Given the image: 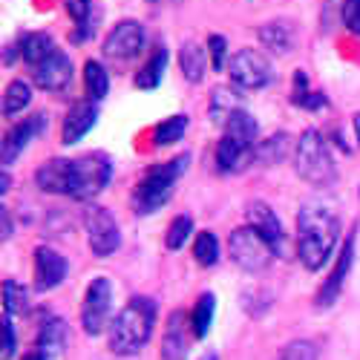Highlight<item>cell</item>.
I'll use <instances>...</instances> for the list:
<instances>
[{
	"label": "cell",
	"instance_id": "1",
	"mask_svg": "<svg viewBox=\"0 0 360 360\" xmlns=\"http://www.w3.org/2000/svg\"><path fill=\"white\" fill-rule=\"evenodd\" d=\"M340 239V219L323 202H306L297 214V257L309 271H320L335 254Z\"/></svg>",
	"mask_w": 360,
	"mask_h": 360
},
{
	"label": "cell",
	"instance_id": "2",
	"mask_svg": "<svg viewBox=\"0 0 360 360\" xmlns=\"http://www.w3.org/2000/svg\"><path fill=\"white\" fill-rule=\"evenodd\" d=\"M156 326V303L150 297H133L110 323V352L118 357L139 354Z\"/></svg>",
	"mask_w": 360,
	"mask_h": 360
},
{
	"label": "cell",
	"instance_id": "3",
	"mask_svg": "<svg viewBox=\"0 0 360 360\" xmlns=\"http://www.w3.org/2000/svg\"><path fill=\"white\" fill-rule=\"evenodd\" d=\"M257 122L254 115L239 107L228 122L225 136L217 144V167L222 173H243L257 159Z\"/></svg>",
	"mask_w": 360,
	"mask_h": 360
},
{
	"label": "cell",
	"instance_id": "4",
	"mask_svg": "<svg viewBox=\"0 0 360 360\" xmlns=\"http://www.w3.org/2000/svg\"><path fill=\"white\" fill-rule=\"evenodd\" d=\"M191 165V156H176L165 165H156V167H150L141 179H139V185L133 188V211L136 214H153L159 211V207L173 196V188L176 182L185 176Z\"/></svg>",
	"mask_w": 360,
	"mask_h": 360
},
{
	"label": "cell",
	"instance_id": "5",
	"mask_svg": "<svg viewBox=\"0 0 360 360\" xmlns=\"http://www.w3.org/2000/svg\"><path fill=\"white\" fill-rule=\"evenodd\" d=\"M294 167H297V176L303 179L306 185H314V188L335 185L338 167H335L332 150H328L320 130H306L300 136V141L294 147Z\"/></svg>",
	"mask_w": 360,
	"mask_h": 360
},
{
	"label": "cell",
	"instance_id": "6",
	"mask_svg": "<svg viewBox=\"0 0 360 360\" xmlns=\"http://www.w3.org/2000/svg\"><path fill=\"white\" fill-rule=\"evenodd\" d=\"M112 176V162L107 153H86L81 159H72L70 165V191L67 196L78 202L96 199Z\"/></svg>",
	"mask_w": 360,
	"mask_h": 360
},
{
	"label": "cell",
	"instance_id": "7",
	"mask_svg": "<svg viewBox=\"0 0 360 360\" xmlns=\"http://www.w3.org/2000/svg\"><path fill=\"white\" fill-rule=\"evenodd\" d=\"M228 251H231V259L243 268L248 274H259L265 271L268 265L274 262V248L265 243V236L254 228V225H243L236 228L228 239Z\"/></svg>",
	"mask_w": 360,
	"mask_h": 360
},
{
	"label": "cell",
	"instance_id": "8",
	"mask_svg": "<svg viewBox=\"0 0 360 360\" xmlns=\"http://www.w3.org/2000/svg\"><path fill=\"white\" fill-rule=\"evenodd\" d=\"M112 314V283L107 277L89 280L84 300H81V326L89 338H98L110 326Z\"/></svg>",
	"mask_w": 360,
	"mask_h": 360
},
{
	"label": "cell",
	"instance_id": "9",
	"mask_svg": "<svg viewBox=\"0 0 360 360\" xmlns=\"http://www.w3.org/2000/svg\"><path fill=\"white\" fill-rule=\"evenodd\" d=\"M228 75L239 89H262V86L271 84L274 67L262 52L239 49V52L231 55V61H228Z\"/></svg>",
	"mask_w": 360,
	"mask_h": 360
},
{
	"label": "cell",
	"instance_id": "10",
	"mask_svg": "<svg viewBox=\"0 0 360 360\" xmlns=\"http://www.w3.org/2000/svg\"><path fill=\"white\" fill-rule=\"evenodd\" d=\"M84 228H86L89 248H93L96 257H110L122 245V231H118V222L107 207H98V205L89 207L84 214Z\"/></svg>",
	"mask_w": 360,
	"mask_h": 360
},
{
	"label": "cell",
	"instance_id": "11",
	"mask_svg": "<svg viewBox=\"0 0 360 360\" xmlns=\"http://www.w3.org/2000/svg\"><path fill=\"white\" fill-rule=\"evenodd\" d=\"M144 46V26L136 20H122L112 26V32L104 41V55L112 61H130Z\"/></svg>",
	"mask_w": 360,
	"mask_h": 360
},
{
	"label": "cell",
	"instance_id": "12",
	"mask_svg": "<svg viewBox=\"0 0 360 360\" xmlns=\"http://www.w3.org/2000/svg\"><path fill=\"white\" fill-rule=\"evenodd\" d=\"M191 340H196L191 314L185 311H173L165 326V338H162V360H188Z\"/></svg>",
	"mask_w": 360,
	"mask_h": 360
},
{
	"label": "cell",
	"instance_id": "13",
	"mask_svg": "<svg viewBox=\"0 0 360 360\" xmlns=\"http://www.w3.org/2000/svg\"><path fill=\"white\" fill-rule=\"evenodd\" d=\"M245 217H248V225H254V228L265 236V243L274 248L277 257H285V254H288V248H285L288 239H285L283 222H280V217H277L265 202H251L248 211H245Z\"/></svg>",
	"mask_w": 360,
	"mask_h": 360
},
{
	"label": "cell",
	"instance_id": "14",
	"mask_svg": "<svg viewBox=\"0 0 360 360\" xmlns=\"http://www.w3.org/2000/svg\"><path fill=\"white\" fill-rule=\"evenodd\" d=\"M70 274V262L49 245H38L35 248V288L38 291H49L55 285H61Z\"/></svg>",
	"mask_w": 360,
	"mask_h": 360
},
{
	"label": "cell",
	"instance_id": "15",
	"mask_svg": "<svg viewBox=\"0 0 360 360\" xmlns=\"http://www.w3.org/2000/svg\"><path fill=\"white\" fill-rule=\"evenodd\" d=\"M32 78L41 89H46V93H61V89L70 86V81H72V61L64 52L55 49L46 61L32 67Z\"/></svg>",
	"mask_w": 360,
	"mask_h": 360
},
{
	"label": "cell",
	"instance_id": "16",
	"mask_svg": "<svg viewBox=\"0 0 360 360\" xmlns=\"http://www.w3.org/2000/svg\"><path fill=\"white\" fill-rule=\"evenodd\" d=\"M44 130H46V115H44V112H35V115L23 118L20 124H15V127L4 136V165H12V162L23 153V150L29 147V141L38 139Z\"/></svg>",
	"mask_w": 360,
	"mask_h": 360
},
{
	"label": "cell",
	"instance_id": "17",
	"mask_svg": "<svg viewBox=\"0 0 360 360\" xmlns=\"http://www.w3.org/2000/svg\"><path fill=\"white\" fill-rule=\"evenodd\" d=\"M98 122V107L93 98L86 101H75L70 107V112L64 115V124H61V141L64 144H78L89 130L96 127Z\"/></svg>",
	"mask_w": 360,
	"mask_h": 360
},
{
	"label": "cell",
	"instance_id": "18",
	"mask_svg": "<svg viewBox=\"0 0 360 360\" xmlns=\"http://www.w3.org/2000/svg\"><path fill=\"white\" fill-rule=\"evenodd\" d=\"M352 259H354V231L346 236V243H343V251H340V257H338V262H335V268H332V274H328V280L323 283V288H320V294H317V306H332L335 300L340 297V291H343V283H346V277H349V271H352Z\"/></svg>",
	"mask_w": 360,
	"mask_h": 360
},
{
	"label": "cell",
	"instance_id": "19",
	"mask_svg": "<svg viewBox=\"0 0 360 360\" xmlns=\"http://www.w3.org/2000/svg\"><path fill=\"white\" fill-rule=\"evenodd\" d=\"M70 165L72 159H49L35 170V185L44 193H61L67 196L70 191Z\"/></svg>",
	"mask_w": 360,
	"mask_h": 360
},
{
	"label": "cell",
	"instance_id": "20",
	"mask_svg": "<svg viewBox=\"0 0 360 360\" xmlns=\"http://www.w3.org/2000/svg\"><path fill=\"white\" fill-rule=\"evenodd\" d=\"M67 338H70V326L61 317H49L41 328H38V346L49 360L61 357V352L67 349Z\"/></svg>",
	"mask_w": 360,
	"mask_h": 360
},
{
	"label": "cell",
	"instance_id": "21",
	"mask_svg": "<svg viewBox=\"0 0 360 360\" xmlns=\"http://www.w3.org/2000/svg\"><path fill=\"white\" fill-rule=\"evenodd\" d=\"M52 52H55V44L46 32H29V35L20 38V58L29 67H38Z\"/></svg>",
	"mask_w": 360,
	"mask_h": 360
},
{
	"label": "cell",
	"instance_id": "22",
	"mask_svg": "<svg viewBox=\"0 0 360 360\" xmlns=\"http://www.w3.org/2000/svg\"><path fill=\"white\" fill-rule=\"evenodd\" d=\"M207 55L205 49L196 44V41H188L179 52V67H182V75L191 81V84H199L205 78V70H207Z\"/></svg>",
	"mask_w": 360,
	"mask_h": 360
},
{
	"label": "cell",
	"instance_id": "23",
	"mask_svg": "<svg viewBox=\"0 0 360 360\" xmlns=\"http://www.w3.org/2000/svg\"><path fill=\"white\" fill-rule=\"evenodd\" d=\"M165 67H167V49L159 46L153 55H150V61L136 72V86L139 89H156L165 78Z\"/></svg>",
	"mask_w": 360,
	"mask_h": 360
},
{
	"label": "cell",
	"instance_id": "24",
	"mask_svg": "<svg viewBox=\"0 0 360 360\" xmlns=\"http://www.w3.org/2000/svg\"><path fill=\"white\" fill-rule=\"evenodd\" d=\"M259 41H262L268 49H271V52L283 55V52H288V49H291L294 32H291V26H288V23H283V20H277V23H265V26L259 29Z\"/></svg>",
	"mask_w": 360,
	"mask_h": 360
},
{
	"label": "cell",
	"instance_id": "25",
	"mask_svg": "<svg viewBox=\"0 0 360 360\" xmlns=\"http://www.w3.org/2000/svg\"><path fill=\"white\" fill-rule=\"evenodd\" d=\"M29 104H32V86H29L26 81H12L6 86V93H4V115L12 118V115H20Z\"/></svg>",
	"mask_w": 360,
	"mask_h": 360
},
{
	"label": "cell",
	"instance_id": "26",
	"mask_svg": "<svg viewBox=\"0 0 360 360\" xmlns=\"http://www.w3.org/2000/svg\"><path fill=\"white\" fill-rule=\"evenodd\" d=\"M214 311H217V300H214V294H207V291H205V294L196 300L193 311H191V326H193V335H196V340H199V338H205L207 332H211Z\"/></svg>",
	"mask_w": 360,
	"mask_h": 360
},
{
	"label": "cell",
	"instance_id": "27",
	"mask_svg": "<svg viewBox=\"0 0 360 360\" xmlns=\"http://www.w3.org/2000/svg\"><path fill=\"white\" fill-rule=\"evenodd\" d=\"M84 89H86V98L101 101L110 89V75L98 61H86L84 64Z\"/></svg>",
	"mask_w": 360,
	"mask_h": 360
},
{
	"label": "cell",
	"instance_id": "28",
	"mask_svg": "<svg viewBox=\"0 0 360 360\" xmlns=\"http://www.w3.org/2000/svg\"><path fill=\"white\" fill-rule=\"evenodd\" d=\"M185 133H188V115H170V118H165V122L156 124L153 141H156L159 147H167V144L182 141Z\"/></svg>",
	"mask_w": 360,
	"mask_h": 360
},
{
	"label": "cell",
	"instance_id": "29",
	"mask_svg": "<svg viewBox=\"0 0 360 360\" xmlns=\"http://www.w3.org/2000/svg\"><path fill=\"white\" fill-rule=\"evenodd\" d=\"M236 110H239V98H236L233 89H228V86H217V89H214V96H211V118H214V122L225 124Z\"/></svg>",
	"mask_w": 360,
	"mask_h": 360
},
{
	"label": "cell",
	"instance_id": "30",
	"mask_svg": "<svg viewBox=\"0 0 360 360\" xmlns=\"http://www.w3.org/2000/svg\"><path fill=\"white\" fill-rule=\"evenodd\" d=\"M291 101L297 107H303V110H311V112L326 107V96L323 93H311L309 89L306 72H294V96H291Z\"/></svg>",
	"mask_w": 360,
	"mask_h": 360
},
{
	"label": "cell",
	"instance_id": "31",
	"mask_svg": "<svg viewBox=\"0 0 360 360\" xmlns=\"http://www.w3.org/2000/svg\"><path fill=\"white\" fill-rule=\"evenodd\" d=\"M193 257H196V262L205 265V268L217 265V262H219V239H217L211 231L199 233V236L193 239Z\"/></svg>",
	"mask_w": 360,
	"mask_h": 360
},
{
	"label": "cell",
	"instance_id": "32",
	"mask_svg": "<svg viewBox=\"0 0 360 360\" xmlns=\"http://www.w3.org/2000/svg\"><path fill=\"white\" fill-rule=\"evenodd\" d=\"M191 233H193V219H191L188 214L176 217V219L170 222L167 233H165V245H167V251H179V248H182L188 239H191Z\"/></svg>",
	"mask_w": 360,
	"mask_h": 360
},
{
	"label": "cell",
	"instance_id": "33",
	"mask_svg": "<svg viewBox=\"0 0 360 360\" xmlns=\"http://www.w3.org/2000/svg\"><path fill=\"white\" fill-rule=\"evenodd\" d=\"M26 309H29V291L20 283L6 280L4 283V311H9L15 317V314H23Z\"/></svg>",
	"mask_w": 360,
	"mask_h": 360
},
{
	"label": "cell",
	"instance_id": "34",
	"mask_svg": "<svg viewBox=\"0 0 360 360\" xmlns=\"http://www.w3.org/2000/svg\"><path fill=\"white\" fill-rule=\"evenodd\" d=\"M277 360H317V346L311 340H291L280 349Z\"/></svg>",
	"mask_w": 360,
	"mask_h": 360
},
{
	"label": "cell",
	"instance_id": "35",
	"mask_svg": "<svg viewBox=\"0 0 360 360\" xmlns=\"http://www.w3.org/2000/svg\"><path fill=\"white\" fill-rule=\"evenodd\" d=\"M67 4V12L70 18L75 20L78 32H75V41H84V32H86V20H89V9H93V4L89 0H64Z\"/></svg>",
	"mask_w": 360,
	"mask_h": 360
},
{
	"label": "cell",
	"instance_id": "36",
	"mask_svg": "<svg viewBox=\"0 0 360 360\" xmlns=\"http://www.w3.org/2000/svg\"><path fill=\"white\" fill-rule=\"evenodd\" d=\"M288 147V136H277L271 141H265L262 147H257V159L265 162V165H271V162H283V150Z\"/></svg>",
	"mask_w": 360,
	"mask_h": 360
},
{
	"label": "cell",
	"instance_id": "37",
	"mask_svg": "<svg viewBox=\"0 0 360 360\" xmlns=\"http://www.w3.org/2000/svg\"><path fill=\"white\" fill-rule=\"evenodd\" d=\"M340 18L352 35H360V0H343Z\"/></svg>",
	"mask_w": 360,
	"mask_h": 360
},
{
	"label": "cell",
	"instance_id": "38",
	"mask_svg": "<svg viewBox=\"0 0 360 360\" xmlns=\"http://www.w3.org/2000/svg\"><path fill=\"white\" fill-rule=\"evenodd\" d=\"M225 52H228V41L222 35L207 38V55H211V67L214 70H225Z\"/></svg>",
	"mask_w": 360,
	"mask_h": 360
},
{
	"label": "cell",
	"instance_id": "39",
	"mask_svg": "<svg viewBox=\"0 0 360 360\" xmlns=\"http://www.w3.org/2000/svg\"><path fill=\"white\" fill-rule=\"evenodd\" d=\"M15 346H18V335H15V326H12V314L4 311V360L15 357Z\"/></svg>",
	"mask_w": 360,
	"mask_h": 360
},
{
	"label": "cell",
	"instance_id": "40",
	"mask_svg": "<svg viewBox=\"0 0 360 360\" xmlns=\"http://www.w3.org/2000/svg\"><path fill=\"white\" fill-rule=\"evenodd\" d=\"M20 360H49V357H46V354L41 352V349H35V352H29V354H23Z\"/></svg>",
	"mask_w": 360,
	"mask_h": 360
},
{
	"label": "cell",
	"instance_id": "41",
	"mask_svg": "<svg viewBox=\"0 0 360 360\" xmlns=\"http://www.w3.org/2000/svg\"><path fill=\"white\" fill-rule=\"evenodd\" d=\"M9 233H12V222H9V211L4 207V239H9Z\"/></svg>",
	"mask_w": 360,
	"mask_h": 360
},
{
	"label": "cell",
	"instance_id": "42",
	"mask_svg": "<svg viewBox=\"0 0 360 360\" xmlns=\"http://www.w3.org/2000/svg\"><path fill=\"white\" fill-rule=\"evenodd\" d=\"M354 136H357V141H360V112L354 115Z\"/></svg>",
	"mask_w": 360,
	"mask_h": 360
}]
</instances>
